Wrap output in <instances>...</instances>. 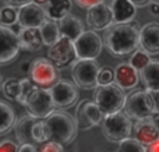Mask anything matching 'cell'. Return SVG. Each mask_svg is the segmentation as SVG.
Returning a JSON list of instances; mask_svg holds the SVG:
<instances>
[{
	"label": "cell",
	"instance_id": "cell-33",
	"mask_svg": "<svg viewBox=\"0 0 159 152\" xmlns=\"http://www.w3.org/2000/svg\"><path fill=\"white\" fill-rule=\"evenodd\" d=\"M115 83V71L112 69H101V73L98 75V87L110 85Z\"/></svg>",
	"mask_w": 159,
	"mask_h": 152
},
{
	"label": "cell",
	"instance_id": "cell-15",
	"mask_svg": "<svg viewBox=\"0 0 159 152\" xmlns=\"http://www.w3.org/2000/svg\"><path fill=\"white\" fill-rule=\"evenodd\" d=\"M87 24L91 31H105L113 25V16L110 6L105 2H99L95 7L87 11Z\"/></svg>",
	"mask_w": 159,
	"mask_h": 152
},
{
	"label": "cell",
	"instance_id": "cell-24",
	"mask_svg": "<svg viewBox=\"0 0 159 152\" xmlns=\"http://www.w3.org/2000/svg\"><path fill=\"white\" fill-rule=\"evenodd\" d=\"M18 38H20L21 49L30 50V52H36V50H39L42 46H43L41 32H39V29H36V28L24 29Z\"/></svg>",
	"mask_w": 159,
	"mask_h": 152
},
{
	"label": "cell",
	"instance_id": "cell-27",
	"mask_svg": "<svg viewBox=\"0 0 159 152\" xmlns=\"http://www.w3.org/2000/svg\"><path fill=\"white\" fill-rule=\"evenodd\" d=\"M32 138H34V144H46L50 141V136H49V128H48L45 120H38L35 123L32 128Z\"/></svg>",
	"mask_w": 159,
	"mask_h": 152
},
{
	"label": "cell",
	"instance_id": "cell-26",
	"mask_svg": "<svg viewBox=\"0 0 159 152\" xmlns=\"http://www.w3.org/2000/svg\"><path fill=\"white\" fill-rule=\"evenodd\" d=\"M17 119L16 112L8 103L0 101V136L6 134L14 127Z\"/></svg>",
	"mask_w": 159,
	"mask_h": 152
},
{
	"label": "cell",
	"instance_id": "cell-28",
	"mask_svg": "<svg viewBox=\"0 0 159 152\" xmlns=\"http://www.w3.org/2000/svg\"><path fill=\"white\" fill-rule=\"evenodd\" d=\"M38 89V87L30 80V78H24V80H20V95H18V99L17 102L20 105L25 106L27 101L30 99V96L34 94V92Z\"/></svg>",
	"mask_w": 159,
	"mask_h": 152
},
{
	"label": "cell",
	"instance_id": "cell-21",
	"mask_svg": "<svg viewBox=\"0 0 159 152\" xmlns=\"http://www.w3.org/2000/svg\"><path fill=\"white\" fill-rule=\"evenodd\" d=\"M38 122L36 119L31 116H22L14 124V134L20 145H34L32 138V128L35 123Z\"/></svg>",
	"mask_w": 159,
	"mask_h": 152
},
{
	"label": "cell",
	"instance_id": "cell-5",
	"mask_svg": "<svg viewBox=\"0 0 159 152\" xmlns=\"http://www.w3.org/2000/svg\"><path fill=\"white\" fill-rule=\"evenodd\" d=\"M101 64L96 60H77L73 64V81L77 88L85 91L96 89L98 87V75L101 73Z\"/></svg>",
	"mask_w": 159,
	"mask_h": 152
},
{
	"label": "cell",
	"instance_id": "cell-38",
	"mask_svg": "<svg viewBox=\"0 0 159 152\" xmlns=\"http://www.w3.org/2000/svg\"><path fill=\"white\" fill-rule=\"evenodd\" d=\"M17 152H38L35 145H20Z\"/></svg>",
	"mask_w": 159,
	"mask_h": 152
},
{
	"label": "cell",
	"instance_id": "cell-14",
	"mask_svg": "<svg viewBox=\"0 0 159 152\" xmlns=\"http://www.w3.org/2000/svg\"><path fill=\"white\" fill-rule=\"evenodd\" d=\"M21 49L20 38L7 27L0 25V64H8L17 59Z\"/></svg>",
	"mask_w": 159,
	"mask_h": 152
},
{
	"label": "cell",
	"instance_id": "cell-42",
	"mask_svg": "<svg viewBox=\"0 0 159 152\" xmlns=\"http://www.w3.org/2000/svg\"><path fill=\"white\" fill-rule=\"evenodd\" d=\"M31 63L32 61H24V63L21 64V70H22V73H25V74H30V70H31Z\"/></svg>",
	"mask_w": 159,
	"mask_h": 152
},
{
	"label": "cell",
	"instance_id": "cell-35",
	"mask_svg": "<svg viewBox=\"0 0 159 152\" xmlns=\"http://www.w3.org/2000/svg\"><path fill=\"white\" fill-rule=\"evenodd\" d=\"M18 151V145L13 142L11 140H4L0 142V152H17Z\"/></svg>",
	"mask_w": 159,
	"mask_h": 152
},
{
	"label": "cell",
	"instance_id": "cell-45",
	"mask_svg": "<svg viewBox=\"0 0 159 152\" xmlns=\"http://www.w3.org/2000/svg\"><path fill=\"white\" fill-rule=\"evenodd\" d=\"M155 2H157V3H158V4H159V0H155Z\"/></svg>",
	"mask_w": 159,
	"mask_h": 152
},
{
	"label": "cell",
	"instance_id": "cell-1",
	"mask_svg": "<svg viewBox=\"0 0 159 152\" xmlns=\"http://www.w3.org/2000/svg\"><path fill=\"white\" fill-rule=\"evenodd\" d=\"M141 28L135 24L112 25L105 35V46L115 57H123L135 52L140 46Z\"/></svg>",
	"mask_w": 159,
	"mask_h": 152
},
{
	"label": "cell",
	"instance_id": "cell-23",
	"mask_svg": "<svg viewBox=\"0 0 159 152\" xmlns=\"http://www.w3.org/2000/svg\"><path fill=\"white\" fill-rule=\"evenodd\" d=\"M73 2L70 0H63V2H48L45 13H46V18L52 20V21H61L64 17H67L71 10Z\"/></svg>",
	"mask_w": 159,
	"mask_h": 152
},
{
	"label": "cell",
	"instance_id": "cell-39",
	"mask_svg": "<svg viewBox=\"0 0 159 152\" xmlns=\"http://www.w3.org/2000/svg\"><path fill=\"white\" fill-rule=\"evenodd\" d=\"M149 11H151L152 16H159V4L157 2H151V4H149Z\"/></svg>",
	"mask_w": 159,
	"mask_h": 152
},
{
	"label": "cell",
	"instance_id": "cell-31",
	"mask_svg": "<svg viewBox=\"0 0 159 152\" xmlns=\"http://www.w3.org/2000/svg\"><path fill=\"white\" fill-rule=\"evenodd\" d=\"M149 61H151L149 55H147L144 50H135L134 55L131 56V59H130L129 63H130V66L134 67L138 73H141L147 66H148Z\"/></svg>",
	"mask_w": 159,
	"mask_h": 152
},
{
	"label": "cell",
	"instance_id": "cell-29",
	"mask_svg": "<svg viewBox=\"0 0 159 152\" xmlns=\"http://www.w3.org/2000/svg\"><path fill=\"white\" fill-rule=\"evenodd\" d=\"M17 20H18V10L8 6L0 8V25L10 28L17 24Z\"/></svg>",
	"mask_w": 159,
	"mask_h": 152
},
{
	"label": "cell",
	"instance_id": "cell-22",
	"mask_svg": "<svg viewBox=\"0 0 159 152\" xmlns=\"http://www.w3.org/2000/svg\"><path fill=\"white\" fill-rule=\"evenodd\" d=\"M145 91H159V60H151L148 66L140 73Z\"/></svg>",
	"mask_w": 159,
	"mask_h": 152
},
{
	"label": "cell",
	"instance_id": "cell-19",
	"mask_svg": "<svg viewBox=\"0 0 159 152\" xmlns=\"http://www.w3.org/2000/svg\"><path fill=\"white\" fill-rule=\"evenodd\" d=\"M109 6L113 16V25L130 24L137 13V8L133 6L131 0H115L109 3Z\"/></svg>",
	"mask_w": 159,
	"mask_h": 152
},
{
	"label": "cell",
	"instance_id": "cell-16",
	"mask_svg": "<svg viewBox=\"0 0 159 152\" xmlns=\"http://www.w3.org/2000/svg\"><path fill=\"white\" fill-rule=\"evenodd\" d=\"M133 133H134V138L147 148L159 140V126L154 117H148V119L135 122Z\"/></svg>",
	"mask_w": 159,
	"mask_h": 152
},
{
	"label": "cell",
	"instance_id": "cell-30",
	"mask_svg": "<svg viewBox=\"0 0 159 152\" xmlns=\"http://www.w3.org/2000/svg\"><path fill=\"white\" fill-rule=\"evenodd\" d=\"M3 94L7 99L10 101H17L20 95V80L17 78H7L3 83Z\"/></svg>",
	"mask_w": 159,
	"mask_h": 152
},
{
	"label": "cell",
	"instance_id": "cell-12",
	"mask_svg": "<svg viewBox=\"0 0 159 152\" xmlns=\"http://www.w3.org/2000/svg\"><path fill=\"white\" fill-rule=\"evenodd\" d=\"M50 92H52L55 106L60 109H69L74 106L80 96V92L75 84L70 83L67 80H60L59 83H56L50 88Z\"/></svg>",
	"mask_w": 159,
	"mask_h": 152
},
{
	"label": "cell",
	"instance_id": "cell-2",
	"mask_svg": "<svg viewBox=\"0 0 159 152\" xmlns=\"http://www.w3.org/2000/svg\"><path fill=\"white\" fill-rule=\"evenodd\" d=\"M45 123L49 128L50 141L57 142L60 145L71 144L78 134L75 119L67 112L55 110L45 120Z\"/></svg>",
	"mask_w": 159,
	"mask_h": 152
},
{
	"label": "cell",
	"instance_id": "cell-11",
	"mask_svg": "<svg viewBox=\"0 0 159 152\" xmlns=\"http://www.w3.org/2000/svg\"><path fill=\"white\" fill-rule=\"evenodd\" d=\"M48 59L55 64L57 70L69 67L74 64L77 59V53H75L74 42H71L67 38H60L57 43L49 47L48 50Z\"/></svg>",
	"mask_w": 159,
	"mask_h": 152
},
{
	"label": "cell",
	"instance_id": "cell-32",
	"mask_svg": "<svg viewBox=\"0 0 159 152\" xmlns=\"http://www.w3.org/2000/svg\"><path fill=\"white\" fill-rule=\"evenodd\" d=\"M117 152H147V148L141 145L135 138H127L119 144Z\"/></svg>",
	"mask_w": 159,
	"mask_h": 152
},
{
	"label": "cell",
	"instance_id": "cell-25",
	"mask_svg": "<svg viewBox=\"0 0 159 152\" xmlns=\"http://www.w3.org/2000/svg\"><path fill=\"white\" fill-rule=\"evenodd\" d=\"M39 32L42 36V42L45 46H53L55 43H57L60 41V28H59V22L52 21V20H46L42 24V27L39 28Z\"/></svg>",
	"mask_w": 159,
	"mask_h": 152
},
{
	"label": "cell",
	"instance_id": "cell-17",
	"mask_svg": "<svg viewBox=\"0 0 159 152\" xmlns=\"http://www.w3.org/2000/svg\"><path fill=\"white\" fill-rule=\"evenodd\" d=\"M140 47L149 56L159 55V22H148L141 28Z\"/></svg>",
	"mask_w": 159,
	"mask_h": 152
},
{
	"label": "cell",
	"instance_id": "cell-6",
	"mask_svg": "<svg viewBox=\"0 0 159 152\" xmlns=\"http://www.w3.org/2000/svg\"><path fill=\"white\" fill-rule=\"evenodd\" d=\"M30 80L36 87L49 89V87H53L56 83L60 81V73L55 67V64L45 57H38L32 60L30 70Z\"/></svg>",
	"mask_w": 159,
	"mask_h": 152
},
{
	"label": "cell",
	"instance_id": "cell-44",
	"mask_svg": "<svg viewBox=\"0 0 159 152\" xmlns=\"http://www.w3.org/2000/svg\"><path fill=\"white\" fill-rule=\"evenodd\" d=\"M155 122H157V123H158V126H159V116L157 117V120H155Z\"/></svg>",
	"mask_w": 159,
	"mask_h": 152
},
{
	"label": "cell",
	"instance_id": "cell-13",
	"mask_svg": "<svg viewBox=\"0 0 159 152\" xmlns=\"http://www.w3.org/2000/svg\"><path fill=\"white\" fill-rule=\"evenodd\" d=\"M46 13L45 8L38 6L35 2H30L18 10V20L17 24L22 28V29H32V28H39L42 27L45 21H46Z\"/></svg>",
	"mask_w": 159,
	"mask_h": 152
},
{
	"label": "cell",
	"instance_id": "cell-36",
	"mask_svg": "<svg viewBox=\"0 0 159 152\" xmlns=\"http://www.w3.org/2000/svg\"><path fill=\"white\" fill-rule=\"evenodd\" d=\"M151 98L152 103V112L154 114H159V91H147Z\"/></svg>",
	"mask_w": 159,
	"mask_h": 152
},
{
	"label": "cell",
	"instance_id": "cell-18",
	"mask_svg": "<svg viewBox=\"0 0 159 152\" xmlns=\"http://www.w3.org/2000/svg\"><path fill=\"white\" fill-rule=\"evenodd\" d=\"M140 73L130 66V63L123 61L115 70V84L119 85L123 91H131L138 85Z\"/></svg>",
	"mask_w": 159,
	"mask_h": 152
},
{
	"label": "cell",
	"instance_id": "cell-43",
	"mask_svg": "<svg viewBox=\"0 0 159 152\" xmlns=\"http://www.w3.org/2000/svg\"><path fill=\"white\" fill-rule=\"evenodd\" d=\"M3 83H4V81H3V77H2V74H0V91L3 89Z\"/></svg>",
	"mask_w": 159,
	"mask_h": 152
},
{
	"label": "cell",
	"instance_id": "cell-9",
	"mask_svg": "<svg viewBox=\"0 0 159 152\" xmlns=\"http://www.w3.org/2000/svg\"><path fill=\"white\" fill-rule=\"evenodd\" d=\"M78 60H96L103 49V41L95 31H85L74 42Z\"/></svg>",
	"mask_w": 159,
	"mask_h": 152
},
{
	"label": "cell",
	"instance_id": "cell-37",
	"mask_svg": "<svg viewBox=\"0 0 159 152\" xmlns=\"http://www.w3.org/2000/svg\"><path fill=\"white\" fill-rule=\"evenodd\" d=\"M99 2L101 0H77V6H80V7H82V8H85V10H89V8H92V7H95L96 4H99Z\"/></svg>",
	"mask_w": 159,
	"mask_h": 152
},
{
	"label": "cell",
	"instance_id": "cell-8",
	"mask_svg": "<svg viewBox=\"0 0 159 152\" xmlns=\"http://www.w3.org/2000/svg\"><path fill=\"white\" fill-rule=\"evenodd\" d=\"M28 116L36 120H46L55 112V102L50 89L38 88L25 103Z\"/></svg>",
	"mask_w": 159,
	"mask_h": 152
},
{
	"label": "cell",
	"instance_id": "cell-4",
	"mask_svg": "<svg viewBox=\"0 0 159 152\" xmlns=\"http://www.w3.org/2000/svg\"><path fill=\"white\" fill-rule=\"evenodd\" d=\"M102 134L110 142H119L130 138L133 133V123L123 112L105 116L101 124Z\"/></svg>",
	"mask_w": 159,
	"mask_h": 152
},
{
	"label": "cell",
	"instance_id": "cell-10",
	"mask_svg": "<svg viewBox=\"0 0 159 152\" xmlns=\"http://www.w3.org/2000/svg\"><path fill=\"white\" fill-rule=\"evenodd\" d=\"M105 119V114L101 112V109L95 105L93 101L84 99L78 103L75 110V123L78 130L87 131L92 127L102 124Z\"/></svg>",
	"mask_w": 159,
	"mask_h": 152
},
{
	"label": "cell",
	"instance_id": "cell-20",
	"mask_svg": "<svg viewBox=\"0 0 159 152\" xmlns=\"http://www.w3.org/2000/svg\"><path fill=\"white\" fill-rule=\"evenodd\" d=\"M59 28H60L61 38H67L71 42H75L85 32L81 18L73 14H69L61 21H59Z\"/></svg>",
	"mask_w": 159,
	"mask_h": 152
},
{
	"label": "cell",
	"instance_id": "cell-3",
	"mask_svg": "<svg viewBox=\"0 0 159 152\" xmlns=\"http://www.w3.org/2000/svg\"><path fill=\"white\" fill-rule=\"evenodd\" d=\"M126 98L127 96L123 89L113 83L110 85L96 87L93 94V102L105 116H109L123 110Z\"/></svg>",
	"mask_w": 159,
	"mask_h": 152
},
{
	"label": "cell",
	"instance_id": "cell-40",
	"mask_svg": "<svg viewBox=\"0 0 159 152\" xmlns=\"http://www.w3.org/2000/svg\"><path fill=\"white\" fill-rule=\"evenodd\" d=\"M133 6H134L135 8L137 7H145V6H149L151 4V2L149 0H147V2H143V0H131Z\"/></svg>",
	"mask_w": 159,
	"mask_h": 152
},
{
	"label": "cell",
	"instance_id": "cell-7",
	"mask_svg": "<svg viewBox=\"0 0 159 152\" xmlns=\"http://www.w3.org/2000/svg\"><path fill=\"white\" fill-rule=\"evenodd\" d=\"M123 110V113L130 120H135V122L152 117L154 112H152V103L148 92L143 89V91H133L130 95H127Z\"/></svg>",
	"mask_w": 159,
	"mask_h": 152
},
{
	"label": "cell",
	"instance_id": "cell-34",
	"mask_svg": "<svg viewBox=\"0 0 159 152\" xmlns=\"http://www.w3.org/2000/svg\"><path fill=\"white\" fill-rule=\"evenodd\" d=\"M39 152H64V148H63V145L57 144V142L49 141V142L42 145Z\"/></svg>",
	"mask_w": 159,
	"mask_h": 152
},
{
	"label": "cell",
	"instance_id": "cell-41",
	"mask_svg": "<svg viewBox=\"0 0 159 152\" xmlns=\"http://www.w3.org/2000/svg\"><path fill=\"white\" fill-rule=\"evenodd\" d=\"M147 152H159V140H157L149 147H147Z\"/></svg>",
	"mask_w": 159,
	"mask_h": 152
}]
</instances>
